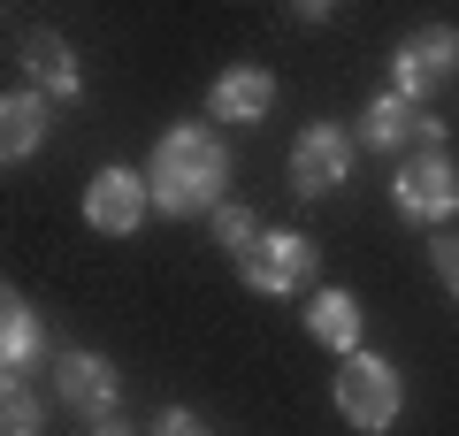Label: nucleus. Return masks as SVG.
<instances>
[{
    "mask_svg": "<svg viewBox=\"0 0 459 436\" xmlns=\"http://www.w3.org/2000/svg\"><path fill=\"white\" fill-rule=\"evenodd\" d=\"M153 214L169 222H214V207H230V145L214 123H169L153 138Z\"/></svg>",
    "mask_w": 459,
    "mask_h": 436,
    "instance_id": "obj_1",
    "label": "nucleus"
},
{
    "mask_svg": "<svg viewBox=\"0 0 459 436\" xmlns=\"http://www.w3.org/2000/svg\"><path fill=\"white\" fill-rule=\"evenodd\" d=\"M329 398H337V414L352 421L360 436H391L398 414H406V375H398L383 353H352V360H337Z\"/></svg>",
    "mask_w": 459,
    "mask_h": 436,
    "instance_id": "obj_2",
    "label": "nucleus"
},
{
    "mask_svg": "<svg viewBox=\"0 0 459 436\" xmlns=\"http://www.w3.org/2000/svg\"><path fill=\"white\" fill-rule=\"evenodd\" d=\"M352 138L360 145H376V153H444V115L437 108H413V100H398V92H376L360 108V123H352Z\"/></svg>",
    "mask_w": 459,
    "mask_h": 436,
    "instance_id": "obj_3",
    "label": "nucleus"
},
{
    "mask_svg": "<svg viewBox=\"0 0 459 436\" xmlns=\"http://www.w3.org/2000/svg\"><path fill=\"white\" fill-rule=\"evenodd\" d=\"M391 207L406 214V222L452 230V214H459V169H452V153H413V161H398Z\"/></svg>",
    "mask_w": 459,
    "mask_h": 436,
    "instance_id": "obj_4",
    "label": "nucleus"
},
{
    "mask_svg": "<svg viewBox=\"0 0 459 436\" xmlns=\"http://www.w3.org/2000/svg\"><path fill=\"white\" fill-rule=\"evenodd\" d=\"M352 161H360V138H352L344 123H307V130L291 138V192H299V199L344 192Z\"/></svg>",
    "mask_w": 459,
    "mask_h": 436,
    "instance_id": "obj_5",
    "label": "nucleus"
},
{
    "mask_svg": "<svg viewBox=\"0 0 459 436\" xmlns=\"http://www.w3.org/2000/svg\"><path fill=\"white\" fill-rule=\"evenodd\" d=\"M314 245L299 238V230H261V245H253L246 260H238V275H246V291H261V299H299V291H314Z\"/></svg>",
    "mask_w": 459,
    "mask_h": 436,
    "instance_id": "obj_6",
    "label": "nucleus"
},
{
    "mask_svg": "<svg viewBox=\"0 0 459 436\" xmlns=\"http://www.w3.org/2000/svg\"><path fill=\"white\" fill-rule=\"evenodd\" d=\"M146 214H153V184L138 177V169H123V161L92 169V184H84V222H92L100 238H138Z\"/></svg>",
    "mask_w": 459,
    "mask_h": 436,
    "instance_id": "obj_7",
    "label": "nucleus"
},
{
    "mask_svg": "<svg viewBox=\"0 0 459 436\" xmlns=\"http://www.w3.org/2000/svg\"><path fill=\"white\" fill-rule=\"evenodd\" d=\"M452 77H459V31H413L406 47H391V92L413 108H429Z\"/></svg>",
    "mask_w": 459,
    "mask_h": 436,
    "instance_id": "obj_8",
    "label": "nucleus"
},
{
    "mask_svg": "<svg viewBox=\"0 0 459 436\" xmlns=\"http://www.w3.org/2000/svg\"><path fill=\"white\" fill-rule=\"evenodd\" d=\"M54 398H62V405H77L84 421L123 414V375H115V360H108V353L62 344V353H54Z\"/></svg>",
    "mask_w": 459,
    "mask_h": 436,
    "instance_id": "obj_9",
    "label": "nucleus"
},
{
    "mask_svg": "<svg viewBox=\"0 0 459 436\" xmlns=\"http://www.w3.org/2000/svg\"><path fill=\"white\" fill-rule=\"evenodd\" d=\"M16 54H23V84L39 100H77L84 92V62H77V47L62 31H31Z\"/></svg>",
    "mask_w": 459,
    "mask_h": 436,
    "instance_id": "obj_10",
    "label": "nucleus"
},
{
    "mask_svg": "<svg viewBox=\"0 0 459 436\" xmlns=\"http://www.w3.org/2000/svg\"><path fill=\"white\" fill-rule=\"evenodd\" d=\"M268 108H276V77H268L261 62H230L222 77L207 84V115L214 123H261Z\"/></svg>",
    "mask_w": 459,
    "mask_h": 436,
    "instance_id": "obj_11",
    "label": "nucleus"
},
{
    "mask_svg": "<svg viewBox=\"0 0 459 436\" xmlns=\"http://www.w3.org/2000/svg\"><path fill=\"white\" fill-rule=\"evenodd\" d=\"M307 337L322 344V353L352 360V353H360V337H368L360 299H352V291H307Z\"/></svg>",
    "mask_w": 459,
    "mask_h": 436,
    "instance_id": "obj_12",
    "label": "nucleus"
},
{
    "mask_svg": "<svg viewBox=\"0 0 459 436\" xmlns=\"http://www.w3.org/2000/svg\"><path fill=\"white\" fill-rule=\"evenodd\" d=\"M47 130H54V100H39L31 84L8 92V100H0V161H8V169L31 161L39 145H47Z\"/></svg>",
    "mask_w": 459,
    "mask_h": 436,
    "instance_id": "obj_13",
    "label": "nucleus"
},
{
    "mask_svg": "<svg viewBox=\"0 0 459 436\" xmlns=\"http://www.w3.org/2000/svg\"><path fill=\"white\" fill-rule=\"evenodd\" d=\"M39 360H47V322H39V307L23 291H8V299H0V368L23 375V368H39Z\"/></svg>",
    "mask_w": 459,
    "mask_h": 436,
    "instance_id": "obj_14",
    "label": "nucleus"
},
{
    "mask_svg": "<svg viewBox=\"0 0 459 436\" xmlns=\"http://www.w3.org/2000/svg\"><path fill=\"white\" fill-rule=\"evenodd\" d=\"M0 436H47V398L23 375H8V390H0Z\"/></svg>",
    "mask_w": 459,
    "mask_h": 436,
    "instance_id": "obj_15",
    "label": "nucleus"
},
{
    "mask_svg": "<svg viewBox=\"0 0 459 436\" xmlns=\"http://www.w3.org/2000/svg\"><path fill=\"white\" fill-rule=\"evenodd\" d=\"M214 245H222V253L230 260H246L253 253V245H261V214H253V207H238V199H230V207H214Z\"/></svg>",
    "mask_w": 459,
    "mask_h": 436,
    "instance_id": "obj_16",
    "label": "nucleus"
},
{
    "mask_svg": "<svg viewBox=\"0 0 459 436\" xmlns=\"http://www.w3.org/2000/svg\"><path fill=\"white\" fill-rule=\"evenodd\" d=\"M429 268H437L444 291L459 299V230H437V238H429Z\"/></svg>",
    "mask_w": 459,
    "mask_h": 436,
    "instance_id": "obj_17",
    "label": "nucleus"
},
{
    "mask_svg": "<svg viewBox=\"0 0 459 436\" xmlns=\"http://www.w3.org/2000/svg\"><path fill=\"white\" fill-rule=\"evenodd\" d=\"M146 436H207V421H199L192 405H161V414L146 421Z\"/></svg>",
    "mask_w": 459,
    "mask_h": 436,
    "instance_id": "obj_18",
    "label": "nucleus"
},
{
    "mask_svg": "<svg viewBox=\"0 0 459 436\" xmlns=\"http://www.w3.org/2000/svg\"><path fill=\"white\" fill-rule=\"evenodd\" d=\"M84 429L92 436H138V421L131 414H100V421H84Z\"/></svg>",
    "mask_w": 459,
    "mask_h": 436,
    "instance_id": "obj_19",
    "label": "nucleus"
}]
</instances>
